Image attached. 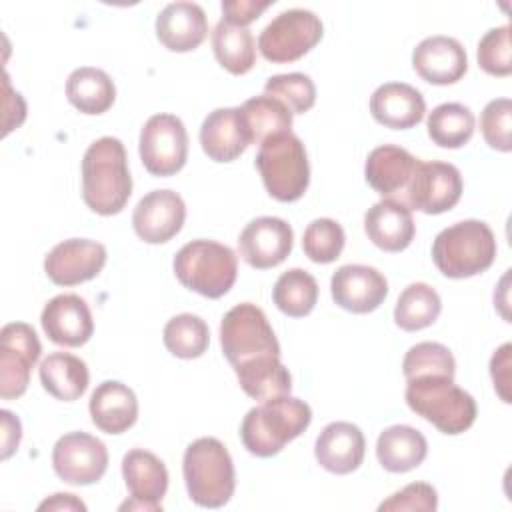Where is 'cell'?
Listing matches in <instances>:
<instances>
[{
    "mask_svg": "<svg viewBox=\"0 0 512 512\" xmlns=\"http://www.w3.org/2000/svg\"><path fill=\"white\" fill-rule=\"evenodd\" d=\"M370 114L386 128L408 130L422 122L426 102L418 88L406 82H386L372 92Z\"/></svg>",
    "mask_w": 512,
    "mask_h": 512,
    "instance_id": "26",
    "label": "cell"
},
{
    "mask_svg": "<svg viewBox=\"0 0 512 512\" xmlns=\"http://www.w3.org/2000/svg\"><path fill=\"white\" fill-rule=\"evenodd\" d=\"M438 508V492L432 484L426 482H412L402 490L394 492L386 498L378 510L380 512H398V510H422L434 512Z\"/></svg>",
    "mask_w": 512,
    "mask_h": 512,
    "instance_id": "43",
    "label": "cell"
},
{
    "mask_svg": "<svg viewBox=\"0 0 512 512\" xmlns=\"http://www.w3.org/2000/svg\"><path fill=\"white\" fill-rule=\"evenodd\" d=\"M428 454V442L420 430L408 424H394L380 432L376 456L384 470L404 474L418 468Z\"/></svg>",
    "mask_w": 512,
    "mask_h": 512,
    "instance_id": "28",
    "label": "cell"
},
{
    "mask_svg": "<svg viewBox=\"0 0 512 512\" xmlns=\"http://www.w3.org/2000/svg\"><path fill=\"white\" fill-rule=\"evenodd\" d=\"M324 34L320 16L306 8H288L274 16L258 36L260 54L274 64H286L308 54Z\"/></svg>",
    "mask_w": 512,
    "mask_h": 512,
    "instance_id": "9",
    "label": "cell"
},
{
    "mask_svg": "<svg viewBox=\"0 0 512 512\" xmlns=\"http://www.w3.org/2000/svg\"><path fill=\"white\" fill-rule=\"evenodd\" d=\"M40 324L44 334L58 346L78 348L94 334L92 312L78 294H58L46 302Z\"/></svg>",
    "mask_w": 512,
    "mask_h": 512,
    "instance_id": "19",
    "label": "cell"
},
{
    "mask_svg": "<svg viewBox=\"0 0 512 512\" xmlns=\"http://www.w3.org/2000/svg\"><path fill=\"white\" fill-rule=\"evenodd\" d=\"M408 408L436 426L442 434H462L476 420V400L454 378L428 374L406 380L404 392Z\"/></svg>",
    "mask_w": 512,
    "mask_h": 512,
    "instance_id": "3",
    "label": "cell"
},
{
    "mask_svg": "<svg viewBox=\"0 0 512 512\" xmlns=\"http://www.w3.org/2000/svg\"><path fill=\"white\" fill-rule=\"evenodd\" d=\"M240 106L212 110L200 126V146L214 162H232L250 146Z\"/></svg>",
    "mask_w": 512,
    "mask_h": 512,
    "instance_id": "22",
    "label": "cell"
},
{
    "mask_svg": "<svg viewBox=\"0 0 512 512\" xmlns=\"http://www.w3.org/2000/svg\"><path fill=\"white\" fill-rule=\"evenodd\" d=\"M292 246V226L276 216L250 220L238 236V252L242 260L256 270H268L282 264L290 256Z\"/></svg>",
    "mask_w": 512,
    "mask_h": 512,
    "instance_id": "14",
    "label": "cell"
},
{
    "mask_svg": "<svg viewBox=\"0 0 512 512\" xmlns=\"http://www.w3.org/2000/svg\"><path fill=\"white\" fill-rule=\"evenodd\" d=\"M212 50L218 64L234 76L250 72L256 64V42L252 32L224 20L212 30Z\"/></svg>",
    "mask_w": 512,
    "mask_h": 512,
    "instance_id": "32",
    "label": "cell"
},
{
    "mask_svg": "<svg viewBox=\"0 0 512 512\" xmlns=\"http://www.w3.org/2000/svg\"><path fill=\"white\" fill-rule=\"evenodd\" d=\"M182 474L190 500L202 508H220L234 496V462L218 438L202 436L190 442L184 450Z\"/></svg>",
    "mask_w": 512,
    "mask_h": 512,
    "instance_id": "4",
    "label": "cell"
},
{
    "mask_svg": "<svg viewBox=\"0 0 512 512\" xmlns=\"http://www.w3.org/2000/svg\"><path fill=\"white\" fill-rule=\"evenodd\" d=\"M346 234L344 228L332 218L312 220L302 236L304 254L316 264L334 262L344 250Z\"/></svg>",
    "mask_w": 512,
    "mask_h": 512,
    "instance_id": "39",
    "label": "cell"
},
{
    "mask_svg": "<svg viewBox=\"0 0 512 512\" xmlns=\"http://www.w3.org/2000/svg\"><path fill=\"white\" fill-rule=\"evenodd\" d=\"M156 36L170 52H192L208 36V18L196 2H170L156 16Z\"/></svg>",
    "mask_w": 512,
    "mask_h": 512,
    "instance_id": "21",
    "label": "cell"
},
{
    "mask_svg": "<svg viewBox=\"0 0 512 512\" xmlns=\"http://www.w3.org/2000/svg\"><path fill=\"white\" fill-rule=\"evenodd\" d=\"M474 114L468 106L460 102H444L438 104L432 112H428L426 128L430 140L440 148H462L470 142L474 134Z\"/></svg>",
    "mask_w": 512,
    "mask_h": 512,
    "instance_id": "33",
    "label": "cell"
},
{
    "mask_svg": "<svg viewBox=\"0 0 512 512\" xmlns=\"http://www.w3.org/2000/svg\"><path fill=\"white\" fill-rule=\"evenodd\" d=\"M104 244L90 238L58 242L44 258L46 276L58 286H76L100 274L106 264Z\"/></svg>",
    "mask_w": 512,
    "mask_h": 512,
    "instance_id": "15",
    "label": "cell"
},
{
    "mask_svg": "<svg viewBox=\"0 0 512 512\" xmlns=\"http://www.w3.org/2000/svg\"><path fill=\"white\" fill-rule=\"evenodd\" d=\"M172 266L184 288L212 300L222 298L238 276V256L234 250L204 238L184 244L176 252Z\"/></svg>",
    "mask_w": 512,
    "mask_h": 512,
    "instance_id": "6",
    "label": "cell"
},
{
    "mask_svg": "<svg viewBox=\"0 0 512 512\" xmlns=\"http://www.w3.org/2000/svg\"><path fill=\"white\" fill-rule=\"evenodd\" d=\"M220 346L232 368L258 358L280 356V344L264 310L252 302L236 304L224 314Z\"/></svg>",
    "mask_w": 512,
    "mask_h": 512,
    "instance_id": "8",
    "label": "cell"
},
{
    "mask_svg": "<svg viewBox=\"0 0 512 512\" xmlns=\"http://www.w3.org/2000/svg\"><path fill=\"white\" fill-rule=\"evenodd\" d=\"M272 300L276 308L286 316H308L318 302V282L310 272L302 268H290L282 272L274 282Z\"/></svg>",
    "mask_w": 512,
    "mask_h": 512,
    "instance_id": "35",
    "label": "cell"
},
{
    "mask_svg": "<svg viewBox=\"0 0 512 512\" xmlns=\"http://www.w3.org/2000/svg\"><path fill=\"white\" fill-rule=\"evenodd\" d=\"M442 310L438 292L426 282L408 284L394 306V322L406 332H416L432 326Z\"/></svg>",
    "mask_w": 512,
    "mask_h": 512,
    "instance_id": "34",
    "label": "cell"
},
{
    "mask_svg": "<svg viewBox=\"0 0 512 512\" xmlns=\"http://www.w3.org/2000/svg\"><path fill=\"white\" fill-rule=\"evenodd\" d=\"M0 416H2V458H10L16 450H18V444H20V438H22V426H20V420L8 412V410H0Z\"/></svg>",
    "mask_w": 512,
    "mask_h": 512,
    "instance_id": "46",
    "label": "cell"
},
{
    "mask_svg": "<svg viewBox=\"0 0 512 512\" xmlns=\"http://www.w3.org/2000/svg\"><path fill=\"white\" fill-rule=\"evenodd\" d=\"M42 388L62 402L78 400L90 382L88 366L82 358L68 352L48 354L38 368Z\"/></svg>",
    "mask_w": 512,
    "mask_h": 512,
    "instance_id": "29",
    "label": "cell"
},
{
    "mask_svg": "<svg viewBox=\"0 0 512 512\" xmlns=\"http://www.w3.org/2000/svg\"><path fill=\"white\" fill-rule=\"evenodd\" d=\"M186 204L174 190H152L142 196L132 212V226L140 240L148 244H164L172 240L184 226Z\"/></svg>",
    "mask_w": 512,
    "mask_h": 512,
    "instance_id": "16",
    "label": "cell"
},
{
    "mask_svg": "<svg viewBox=\"0 0 512 512\" xmlns=\"http://www.w3.org/2000/svg\"><path fill=\"white\" fill-rule=\"evenodd\" d=\"M368 240L384 252L406 250L416 234L412 210L394 198H382L364 214Z\"/></svg>",
    "mask_w": 512,
    "mask_h": 512,
    "instance_id": "23",
    "label": "cell"
},
{
    "mask_svg": "<svg viewBox=\"0 0 512 512\" xmlns=\"http://www.w3.org/2000/svg\"><path fill=\"white\" fill-rule=\"evenodd\" d=\"M462 188V174L454 164L438 160H418L416 170L402 196V202L410 210H418L424 214H442L458 204Z\"/></svg>",
    "mask_w": 512,
    "mask_h": 512,
    "instance_id": "11",
    "label": "cell"
},
{
    "mask_svg": "<svg viewBox=\"0 0 512 512\" xmlns=\"http://www.w3.org/2000/svg\"><path fill=\"white\" fill-rule=\"evenodd\" d=\"M272 4H274L272 0H224L222 2V14H224L222 20L228 24L246 28Z\"/></svg>",
    "mask_w": 512,
    "mask_h": 512,
    "instance_id": "44",
    "label": "cell"
},
{
    "mask_svg": "<svg viewBox=\"0 0 512 512\" xmlns=\"http://www.w3.org/2000/svg\"><path fill=\"white\" fill-rule=\"evenodd\" d=\"M330 292L340 308L352 314H368L388 296V280L372 266L344 264L332 274Z\"/></svg>",
    "mask_w": 512,
    "mask_h": 512,
    "instance_id": "17",
    "label": "cell"
},
{
    "mask_svg": "<svg viewBox=\"0 0 512 512\" xmlns=\"http://www.w3.org/2000/svg\"><path fill=\"white\" fill-rule=\"evenodd\" d=\"M52 466L56 476L66 484L88 486L106 474L108 450L92 434L68 432L52 448Z\"/></svg>",
    "mask_w": 512,
    "mask_h": 512,
    "instance_id": "13",
    "label": "cell"
},
{
    "mask_svg": "<svg viewBox=\"0 0 512 512\" xmlns=\"http://www.w3.org/2000/svg\"><path fill=\"white\" fill-rule=\"evenodd\" d=\"M510 26L490 28L478 42V66L490 76H508L512 72Z\"/></svg>",
    "mask_w": 512,
    "mask_h": 512,
    "instance_id": "41",
    "label": "cell"
},
{
    "mask_svg": "<svg viewBox=\"0 0 512 512\" xmlns=\"http://www.w3.org/2000/svg\"><path fill=\"white\" fill-rule=\"evenodd\" d=\"M138 152L144 168L154 176H172L180 172L188 158V132L174 114L150 116L138 140Z\"/></svg>",
    "mask_w": 512,
    "mask_h": 512,
    "instance_id": "10",
    "label": "cell"
},
{
    "mask_svg": "<svg viewBox=\"0 0 512 512\" xmlns=\"http://www.w3.org/2000/svg\"><path fill=\"white\" fill-rule=\"evenodd\" d=\"M40 352L42 344L30 324L10 322L0 330V396L4 400L26 392Z\"/></svg>",
    "mask_w": 512,
    "mask_h": 512,
    "instance_id": "12",
    "label": "cell"
},
{
    "mask_svg": "<svg viewBox=\"0 0 512 512\" xmlns=\"http://www.w3.org/2000/svg\"><path fill=\"white\" fill-rule=\"evenodd\" d=\"M132 194V176L124 144L114 136L94 140L82 158V198L86 206L112 216L122 212Z\"/></svg>",
    "mask_w": 512,
    "mask_h": 512,
    "instance_id": "1",
    "label": "cell"
},
{
    "mask_svg": "<svg viewBox=\"0 0 512 512\" xmlns=\"http://www.w3.org/2000/svg\"><path fill=\"white\" fill-rule=\"evenodd\" d=\"M510 126H512L510 98L490 100L480 114V130H482L484 142L498 152H510L512 150V128Z\"/></svg>",
    "mask_w": 512,
    "mask_h": 512,
    "instance_id": "42",
    "label": "cell"
},
{
    "mask_svg": "<svg viewBox=\"0 0 512 512\" xmlns=\"http://www.w3.org/2000/svg\"><path fill=\"white\" fill-rule=\"evenodd\" d=\"M510 350H512V346L506 342L490 358V376H492V382H494V390L498 392L500 400L506 402V404L510 402V394H508V388H510Z\"/></svg>",
    "mask_w": 512,
    "mask_h": 512,
    "instance_id": "45",
    "label": "cell"
},
{
    "mask_svg": "<svg viewBox=\"0 0 512 512\" xmlns=\"http://www.w3.org/2000/svg\"><path fill=\"white\" fill-rule=\"evenodd\" d=\"M88 410L98 430L122 434L138 420V398L130 386L118 380H106L94 388Z\"/></svg>",
    "mask_w": 512,
    "mask_h": 512,
    "instance_id": "27",
    "label": "cell"
},
{
    "mask_svg": "<svg viewBox=\"0 0 512 512\" xmlns=\"http://www.w3.org/2000/svg\"><path fill=\"white\" fill-rule=\"evenodd\" d=\"M234 374L240 388L254 400H270L286 396L292 390V376L288 368L280 362V356L258 358L248 364L236 366Z\"/></svg>",
    "mask_w": 512,
    "mask_h": 512,
    "instance_id": "31",
    "label": "cell"
},
{
    "mask_svg": "<svg viewBox=\"0 0 512 512\" xmlns=\"http://www.w3.org/2000/svg\"><path fill=\"white\" fill-rule=\"evenodd\" d=\"M310 422V406L304 400L286 394L250 408L240 424V438L250 454L270 458L298 438Z\"/></svg>",
    "mask_w": 512,
    "mask_h": 512,
    "instance_id": "2",
    "label": "cell"
},
{
    "mask_svg": "<svg viewBox=\"0 0 512 512\" xmlns=\"http://www.w3.org/2000/svg\"><path fill=\"white\" fill-rule=\"evenodd\" d=\"M38 510H86V504L82 500H78L74 494H54L52 498L44 500Z\"/></svg>",
    "mask_w": 512,
    "mask_h": 512,
    "instance_id": "47",
    "label": "cell"
},
{
    "mask_svg": "<svg viewBox=\"0 0 512 512\" xmlns=\"http://www.w3.org/2000/svg\"><path fill=\"white\" fill-rule=\"evenodd\" d=\"M366 440L352 422H330L322 428L314 444L318 464L332 474H350L364 462Z\"/></svg>",
    "mask_w": 512,
    "mask_h": 512,
    "instance_id": "24",
    "label": "cell"
},
{
    "mask_svg": "<svg viewBox=\"0 0 512 512\" xmlns=\"http://www.w3.org/2000/svg\"><path fill=\"white\" fill-rule=\"evenodd\" d=\"M498 246L494 232L482 220H462L442 232L432 242V260L446 278H470L486 272Z\"/></svg>",
    "mask_w": 512,
    "mask_h": 512,
    "instance_id": "5",
    "label": "cell"
},
{
    "mask_svg": "<svg viewBox=\"0 0 512 512\" xmlns=\"http://www.w3.org/2000/svg\"><path fill=\"white\" fill-rule=\"evenodd\" d=\"M122 476L132 496L130 502L120 506L122 510H162V498L168 490V470L156 454L142 448L128 450L122 458Z\"/></svg>",
    "mask_w": 512,
    "mask_h": 512,
    "instance_id": "18",
    "label": "cell"
},
{
    "mask_svg": "<svg viewBox=\"0 0 512 512\" xmlns=\"http://www.w3.org/2000/svg\"><path fill=\"white\" fill-rule=\"evenodd\" d=\"M68 102L82 114H104L116 100V86L112 78L94 66H80L70 72L66 80Z\"/></svg>",
    "mask_w": 512,
    "mask_h": 512,
    "instance_id": "30",
    "label": "cell"
},
{
    "mask_svg": "<svg viewBox=\"0 0 512 512\" xmlns=\"http://www.w3.org/2000/svg\"><path fill=\"white\" fill-rule=\"evenodd\" d=\"M164 346L166 350L184 360L200 358L210 344L208 324L190 312L172 316L164 326Z\"/></svg>",
    "mask_w": 512,
    "mask_h": 512,
    "instance_id": "37",
    "label": "cell"
},
{
    "mask_svg": "<svg viewBox=\"0 0 512 512\" xmlns=\"http://www.w3.org/2000/svg\"><path fill=\"white\" fill-rule=\"evenodd\" d=\"M402 372L406 380L414 376H428V374L454 378L456 360L450 348L440 342H418L408 348L402 360Z\"/></svg>",
    "mask_w": 512,
    "mask_h": 512,
    "instance_id": "38",
    "label": "cell"
},
{
    "mask_svg": "<svg viewBox=\"0 0 512 512\" xmlns=\"http://www.w3.org/2000/svg\"><path fill=\"white\" fill-rule=\"evenodd\" d=\"M416 74L430 84L448 86L458 82L468 70L464 46L452 36H428L412 52Z\"/></svg>",
    "mask_w": 512,
    "mask_h": 512,
    "instance_id": "20",
    "label": "cell"
},
{
    "mask_svg": "<svg viewBox=\"0 0 512 512\" xmlns=\"http://www.w3.org/2000/svg\"><path fill=\"white\" fill-rule=\"evenodd\" d=\"M418 158L396 144L376 146L364 164L366 182L384 198L402 202L406 186L416 170Z\"/></svg>",
    "mask_w": 512,
    "mask_h": 512,
    "instance_id": "25",
    "label": "cell"
},
{
    "mask_svg": "<svg viewBox=\"0 0 512 512\" xmlns=\"http://www.w3.org/2000/svg\"><path fill=\"white\" fill-rule=\"evenodd\" d=\"M240 112L252 144H262L266 138L280 132H288L292 128L294 114L280 100L268 94L248 98L240 106Z\"/></svg>",
    "mask_w": 512,
    "mask_h": 512,
    "instance_id": "36",
    "label": "cell"
},
{
    "mask_svg": "<svg viewBox=\"0 0 512 512\" xmlns=\"http://www.w3.org/2000/svg\"><path fill=\"white\" fill-rule=\"evenodd\" d=\"M264 94L280 100L292 114H304L316 102V86L302 72L270 76L264 84Z\"/></svg>",
    "mask_w": 512,
    "mask_h": 512,
    "instance_id": "40",
    "label": "cell"
},
{
    "mask_svg": "<svg viewBox=\"0 0 512 512\" xmlns=\"http://www.w3.org/2000/svg\"><path fill=\"white\" fill-rule=\"evenodd\" d=\"M266 192L278 202H296L310 184V164L302 140L292 132H280L266 138L256 154Z\"/></svg>",
    "mask_w": 512,
    "mask_h": 512,
    "instance_id": "7",
    "label": "cell"
}]
</instances>
